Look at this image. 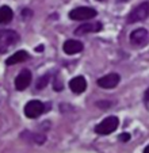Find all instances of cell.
I'll list each match as a JSON object with an SVG mask.
<instances>
[{
  "mask_svg": "<svg viewBox=\"0 0 149 153\" xmlns=\"http://www.w3.org/2000/svg\"><path fill=\"white\" fill-rule=\"evenodd\" d=\"M118 138H119V141H122V142H127L130 140V134L129 133H122Z\"/></svg>",
  "mask_w": 149,
  "mask_h": 153,
  "instance_id": "15",
  "label": "cell"
},
{
  "mask_svg": "<svg viewBox=\"0 0 149 153\" xmlns=\"http://www.w3.org/2000/svg\"><path fill=\"white\" fill-rule=\"evenodd\" d=\"M43 113H45V104L39 100H30L25 106V115L27 118H31V119L38 118Z\"/></svg>",
  "mask_w": 149,
  "mask_h": 153,
  "instance_id": "5",
  "label": "cell"
},
{
  "mask_svg": "<svg viewBox=\"0 0 149 153\" xmlns=\"http://www.w3.org/2000/svg\"><path fill=\"white\" fill-rule=\"evenodd\" d=\"M69 87L74 94H83L87 88V81L83 76H76L69 81Z\"/></svg>",
  "mask_w": 149,
  "mask_h": 153,
  "instance_id": "10",
  "label": "cell"
},
{
  "mask_svg": "<svg viewBox=\"0 0 149 153\" xmlns=\"http://www.w3.org/2000/svg\"><path fill=\"white\" fill-rule=\"evenodd\" d=\"M145 99L149 102V88H148V91H146V92H145Z\"/></svg>",
  "mask_w": 149,
  "mask_h": 153,
  "instance_id": "16",
  "label": "cell"
},
{
  "mask_svg": "<svg viewBox=\"0 0 149 153\" xmlns=\"http://www.w3.org/2000/svg\"><path fill=\"white\" fill-rule=\"evenodd\" d=\"M118 123H119V121H118L117 117H107L104 121H102L99 125H96L95 131L98 134H101V136H107V134L112 133L117 129Z\"/></svg>",
  "mask_w": 149,
  "mask_h": 153,
  "instance_id": "3",
  "label": "cell"
},
{
  "mask_svg": "<svg viewBox=\"0 0 149 153\" xmlns=\"http://www.w3.org/2000/svg\"><path fill=\"white\" fill-rule=\"evenodd\" d=\"M83 43L80 41H76V39H68L65 43H64V52L66 54H76V53H80L83 50Z\"/></svg>",
  "mask_w": 149,
  "mask_h": 153,
  "instance_id": "11",
  "label": "cell"
},
{
  "mask_svg": "<svg viewBox=\"0 0 149 153\" xmlns=\"http://www.w3.org/2000/svg\"><path fill=\"white\" fill-rule=\"evenodd\" d=\"M148 39H149L148 30L142 29V27L134 30V31L130 34V42H132V45H134V46H142V45H145V43L148 42Z\"/></svg>",
  "mask_w": 149,
  "mask_h": 153,
  "instance_id": "7",
  "label": "cell"
},
{
  "mask_svg": "<svg viewBox=\"0 0 149 153\" xmlns=\"http://www.w3.org/2000/svg\"><path fill=\"white\" fill-rule=\"evenodd\" d=\"M118 1H126V0H118Z\"/></svg>",
  "mask_w": 149,
  "mask_h": 153,
  "instance_id": "18",
  "label": "cell"
},
{
  "mask_svg": "<svg viewBox=\"0 0 149 153\" xmlns=\"http://www.w3.org/2000/svg\"><path fill=\"white\" fill-rule=\"evenodd\" d=\"M102 30V23L101 22H94V23H83L74 30L76 35H86L89 33H98Z\"/></svg>",
  "mask_w": 149,
  "mask_h": 153,
  "instance_id": "9",
  "label": "cell"
},
{
  "mask_svg": "<svg viewBox=\"0 0 149 153\" xmlns=\"http://www.w3.org/2000/svg\"><path fill=\"white\" fill-rule=\"evenodd\" d=\"M27 58H29L27 52H25V50H19V52H16L15 54L10 56V57L6 60V64L7 65H14V64H19V62L26 61Z\"/></svg>",
  "mask_w": 149,
  "mask_h": 153,
  "instance_id": "12",
  "label": "cell"
},
{
  "mask_svg": "<svg viewBox=\"0 0 149 153\" xmlns=\"http://www.w3.org/2000/svg\"><path fill=\"white\" fill-rule=\"evenodd\" d=\"M19 41V35L14 30H0V53H6Z\"/></svg>",
  "mask_w": 149,
  "mask_h": 153,
  "instance_id": "1",
  "label": "cell"
},
{
  "mask_svg": "<svg viewBox=\"0 0 149 153\" xmlns=\"http://www.w3.org/2000/svg\"><path fill=\"white\" fill-rule=\"evenodd\" d=\"M148 15H149V3L148 1H142L136 8H133V11L129 14L127 23H136V22L144 20L148 18Z\"/></svg>",
  "mask_w": 149,
  "mask_h": 153,
  "instance_id": "2",
  "label": "cell"
},
{
  "mask_svg": "<svg viewBox=\"0 0 149 153\" xmlns=\"http://www.w3.org/2000/svg\"><path fill=\"white\" fill-rule=\"evenodd\" d=\"M48 83H49V75H43V76H41V77L38 79L35 87H37L38 90H42V88H45V87L48 85Z\"/></svg>",
  "mask_w": 149,
  "mask_h": 153,
  "instance_id": "14",
  "label": "cell"
},
{
  "mask_svg": "<svg viewBox=\"0 0 149 153\" xmlns=\"http://www.w3.org/2000/svg\"><path fill=\"white\" fill-rule=\"evenodd\" d=\"M30 83H31V72L29 69H22L15 79V88L18 91H23L30 85Z\"/></svg>",
  "mask_w": 149,
  "mask_h": 153,
  "instance_id": "6",
  "label": "cell"
},
{
  "mask_svg": "<svg viewBox=\"0 0 149 153\" xmlns=\"http://www.w3.org/2000/svg\"><path fill=\"white\" fill-rule=\"evenodd\" d=\"M98 15L96 10L91 7H77L69 12V18L72 20H88Z\"/></svg>",
  "mask_w": 149,
  "mask_h": 153,
  "instance_id": "4",
  "label": "cell"
},
{
  "mask_svg": "<svg viewBox=\"0 0 149 153\" xmlns=\"http://www.w3.org/2000/svg\"><path fill=\"white\" fill-rule=\"evenodd\" d=\"M144 153H149V146L145 148V150H144Z\"/></svg>",
  "mask_w": 149,
  "mask_h": 153,
  "instance_id": "17",
  "label": "cell"
},
{
  "mask_svg": "<svg viewBox=\"0 0 149 153\" xmlns=\"http://www.w3.org/2000/svg\"><path fill=\"white\" fill-rule=\"evenodd\" d=\"M14 18V12L8 6L0 7V25H6L10 23Z\"/></svg>",
  "mask_w": 149,
  "mask_h": 153,
  "instance_id": "13",
  "label": "cell"
},
{
  "mask_svg": "<svg viewBox=\"0 0 149 153\" xmlns=\"http://www.w3.org/2000/svg\"><path fill=\"white\" fill-rule=\"evenodd\" d=\"M119 80H121V77L118 73H109V75L103 76V77H101L98 80V85L104 88V90H111V88L118 85Z\"/></svg>",
  "mask_w": 149,
  "mask_h": 153,
  "instance_id": "8",
  "label": "cell"
}]
</instances>
